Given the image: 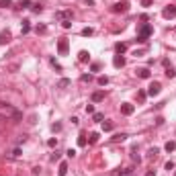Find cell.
Returning <instances> with one entry per match:
<instances>
[{
    "instance_id": "obj_22",
    "label": "cell",
    "mask_w": 176,
    "mask_h": 176,
    "mask_svg": "<svg viewBox=\"0 0 176 176\" xmlns=\"http://www.w3.org/2000/svg\"><path fill=\"white\" fill-rule=\"evenodd\" d=\"M158 154H160V150H158V147H152V150L147 152V158H156Z\"/></svg>"
},
{
    "instance_id": "obj_12",
    "label": "cell",
    "mask_w": 176,
    "mask_h": 176,
    "mask_svg": "<svg viewBox=\"0 0 176 176\" xmlns=\"http://www.w3.org/2000/svg\"><path fill=\"white\" fill-rule=\"evenodd\" d=\"M100 100H104V92L102 90H96L92 94V102H100Z\"/></svg>"
},
{
    "instance_id": "obj_4",
    "label": "cell",
    "mask_w": 176,
    "mask_h": 176,
    "mask_svg": "<svg viewBox=\"0 0 176 176\" xmlns=\"http://www.w3.org/2000/svg\"><path fill=\"white\" fill-rule=\"evenodd\" d=\"M162 16H164V19H174L176 16V6L174 4H168V6L162 10Z\"/></svg>"
},
{
    "instance_id": "obj_26",
    "label": "cell",
    "mask_w": 176,
    "mask_h": 176,
    "mask_svg": "<svg viewBox=\"0 0 176 176\" xmlns=\"http://www.w3.org/2000/svg\"><path fill=\"white\" fill-rule=\"evenodd\" d=\"M111 129H113V123L111 121H107V123L102 121V131H111Z\"/></svg>"
},
{
    "instance_id": "obj_1",
    "label": "cell",
    "mask_w": 176,
    "mask_h": 176,
    "mask_svg": "<svg viewBox=\"0 0 176 176\" xmlns=\"http://www.w3.org/2000/svg\"><path fill=\"white\" fill-rule=\"evenodd\" d=\"M0 117L2 119H12V121H21L23 119V115H21V111H16L12 104H8V102H2L0 100Z\"/></svg>"
},
{
    "instance_id": "obj_37",
    "label": "cell",
    "mask_w": 176,
    "mask_h": 176,
    "mask_svg": "<svg viewBox=\"0 0 176 176\" xmlns=\"http://www.w3.org/2000/svg\"><path fill=\"white\" fill-rule=\"evenodd\" d=\"M86 113H88V115H92V113H94V107H92V104H86Z\"/></svg>"
},
{
    "instance_id": "obj_10",
    "label": "cell",
    "mask_w": 176,
    "mask_h": 176,
    "mask_svg": "<svg viewBox=\"0 0 176 176\" xmlns=\"http://www.w3.org/2000/svg\"><path fill=\"white\" fill-rule=\"evenodd\" d=\"M10 37H12V35H10V31H8V29H6V31H0V45L8 43V41H10Z\"/></svg>"
},
{
    "instance_id": "obj_47",
    "label": "cell",
    "mask_w": 176,
    "mask_h": 176,
    "mask_svg": "<svg viewBox=\"0 0 176 176\" xmlns=\"http://www.w3.org/2000/svg\"><path fill=\"white\" fill-rule=\"evenodd\" d=\"M2 121H4V119H2V117H0V123H2Z\"/></svg>"
},
{
    "instance_id": "obj_5",
    "label": "cell",
    "mask_w": 176,
    "mask_h": 176,
    "mask_svg": "<svg viewBox=\"0 0 176 176\" xmlns=\"http://www.w3.org/2000/svg\"><path fill=\"white\" fill-rule=\"evenodd\" d=\"M152 33H154V27H152V25H143V27L139 29V35H137V37H141V39H147Z\"/></svg>"
},
{
    "instance_id": "obj_33",
    "label": "cell",
    "mask_w": 176,
    "mask_h": 176,
    "mask_svg": "<svg viewBox=\"0 0 176 176\" xmlns=\"http://www.w3.org/2000/svg\"><path fill=\"white\" fill-rule=\"evenodd\" d=\"M80 80H82V82H92V76H90V74H84Z\"/></svg>"
},
{
    "instance_id": "obj_27",
    "label": "cell",
    "mask_w": 176,
    "mask_h": 176,
    "mask_svg": "<svg viewBox=\"0 0 176 176\" xmlns=\"http://www.w3.org/2000/svg\"><path fill=\"white\" fill-rule=\"evenodd\" d=\"M98 137H100V135L94 131V133H90V139H88V141H90V143H96V141H98Z\"/></svg>"
},
{
    "instance_id": "obj_18",
    "label": "cell",
    "mask_w": 176,
    "mask_h": 176,
    "mask_svg": "<svg viewBox=\"0 0 176 176\" xmlns=\"http://www.w3.org/2000/svg\"><path fill=\"white\" fill-rule=\"evenodd\" d=\"M164 150H166L168 154H170V152H174V150H176V141H168V143L164 145Z\"/></svg>"
},
{
    "instance_id": "obj_44",
    "label": "cell",
    "mask_w": 176,
    "mask_h": 176,
    "mask_svg": "<svg viewBox=\"0 0 176 176\" xmlns=\"http://www.w3.org/2000/svg\"><path fill=\"white\" fill-rule=\"evenodd\" d=\"M152 2H154V0H141V4H143V6H152Z\"/></svg>"
},
{
    "instance_id": "obj_3",
    "label": "cell",
    "mask_w": 176,
    "mask_h": 176,
    "mask_svg": "<svg viewBox=\"0 0 176 176\" xmlns=\"http://www.w3.org/2000/svg\"><path fill=\"white\" fill-rule=\"evenodd\" d=\"M160 92H162V84L160 82H152L150 88H147V96H158Z\"/></svg>"
},
{
    "instance_id": "obj_34",
    "label": "cell",
    "mask_w": 176,
    "mask_h": 176,
    "mask_svg": "<svg viewBox=\"0 0 176 176\" xmlns=\"http://www.w3.org/2000/svg\"><path fill=\"white\" fill-rule=\"evenodd\" d=\"M41 10H43L41 4H33V12H41Z\"/></svg>"
},
{
    "instance_id": "obj_19",
    "label": "cell",
    "mask_w": 176,
    "mask_h": 176,
    "mask_svg": "<svg viewBox=\"0 0 176 176\" xmlns=\"http://www.w3.org/2000/svg\"><path fill=\"white\" fill-rule=\"evenodd\" d=\"M70 84H72V82H70L68 78H62V80L57 82V88H68V86H70Z\"/></svg>"
},
{
    "instance_id": "obj_48",
    "label": "cell",
    "mask_w": 176,
    "mask_h": 176,
    "mask_svg": "<svg viewBox=\"0 0 176 176\" xmlns=\"http://www.w3.org/2000/svg\"><path fill=\"white\" fill-rule=\"evenodd\" d=\"M174 176H176V172H174Z\"/></svg>"
},
{
    "instance_id": "obj_35",
    "label": "cell",
    "mask_w": 176,
    "mask_h": 176,
    "mask_svg": "<svg viewBox=\"0 0 176 176\" xmlns=\"http://www.w3.org/2000/svg\"><path fill=\"white\" fill-rule=\"evenodd\" d=\"M19 156H21V147H14L12 150V158H19Z\"/></svg>"
},
{
    "instance_id": "obj_38",
    "label": "cell",
    "mask_w": 176,
    "mask_h": 176,
    "mask_svg": "<svg viewBox=\"0 0 176 176\" xmlns=\"http://www.w3.org/2000/svg\"><path fill=\"white\" fill-rule=\"evenodd\" d=\"M62 25H64V29H70V27H72V21H64Z\"/></svg>"
},
{
    "instance_id": "obj_7",
    "label": "cell",
    "mask_w": 176,
    "mask_h": 176,
    "mask_svg": "<svg viewBox=\"0 0 176 176\" xmlns=\"http://www.w3.org/2000/svg\"><path fill=\"white\" fill-rule=\"evenodd\" d=\"M57 51H59V55H68V39L57 41Z\"/></svg>"
},
{
    "instance_id": "obj_30",
    "label": "cell",
    "mask_w": 176,
    "mask_h": 176,
    "mask_svg": "<svg viewBox=\"0 0 176 176\" xmlns=\"http://www.w3.org/2000/svg\"><path fill=\"white\" fill-rule=\"evenodd\" d=\"M125 174H127V170H121V168H119V170H115L111 176H125Z\"/></svg>"
},
{
    "instance_id": "obj_15",
    "label": "cell",
    "mask_w": 176,
    "mask_h": 176,
    "mask_svg": "<svg viewBox=\"0 0 176 176\" xmlns=\"http://www.w3.org/2000/svg\"><path fill=\"white\" fill-rule=\"evenodd\" d=\"M125 139H127L125 133H115V135L111 137V141H125Z\"/></svg>"
},
{
    "instance_id": "obj_39",
    "label": "cell",
    "mask_w": 176,
    "mask_h": 176,
    "mask_svg": "<svg viewBox=\"0 0 176 176\" xmlns=\"http://www.w3.org/2000/svg\"><path fill=\"white\" fill-rule=\"evenodd\" d=\"M51 129H53V131H59V129H62V125H59V123H53V125H51Z\"/></svg>"
},
{
    "instance_id": "obj_8",
    "label": "cell",
    "mask_w": 176,
    "mask_h": 176,
    "mask_svg": "<svg viewBox=\"0 0 176 176\" xmlns=\"http://www.w3.org/2000/svg\"><path fill=\"white\" fill-rule=\"evenodd\" d=\"M135 74H137V78H143V80H147V78L152 76L150 68H137V70H135Z\"/></svg>"
},
{
    "instance_id": "obj_11",
    "label": "cell",
    "mask_w": 176,
    "mask_h": 176,
    "mask_svg": "<svg viewBox=\"0 0 176 176\" xmlns=\"http://www.w3.org/2000/svg\"><path fill=\"white\" fill-rule=\"evenodd\" d=\"M113 66H115V68H123V66H125V57H123V55H115V57H113Z\"/></svg>"
},
{
    "instance_id": "obj_6",
    "label": "cell",
    "mask_w": 176,
    "mask_h": 176,
    "mask_svg": "<svg viewBox=\"0 0 176 176\" xmlns=\"http://www.w3.org/2000/svg\"><path fill=\"white\" fill-rule=\"evenodd\" d=\"M55 19L57 21H72V10H59V12H55Z\"/></svg>"
},
{
    "instance_id": "obj_9",
    "label": "cell",
    "mask_w": 176,
    "mask_h": 176,
    "mask_svg": "<svg viewBox=\"0 0 176 176\" xmlns=\"http://www.w3.org/2000/svg\"><path fill=\"white\" fill-rule=\"evenodd\" d=\"M133 111H135V107H133L131 102H123V104H121V113H123V115L129 117V115H133Z\"/></svg>"
},
{
    "instance_id": "obj_36",
    "label": "cell",
    "mask_w": 176,
    "mask_h": 176,
    "mask_svg": "<svg viewBox=\"0 0 176 176\" xmlns=\"http://www.w3.org/2000/svg\"><path fill=\"white\" fill-rule=\"evenodd\" d=\"M45 31H47L45 25H37V33H45Z\"/></svg>"
},
{
    "instance_id": "obj_46",
    "label": "cell",
    "mask_w": 176,
    "mask_h": 176,
    "mask_svg": "<svg viewBox=\"0 0 176 176\" xmlns=\"http://www.w3.org/2000/svg\"><path fill=\"white\" fill-rule=\"evenodd\" d=\"M145 176H156V170H147V172H145Z\"/></svg>"
},
{
    "instance_id": "obj_20",
    "label": "cell",
    "mask_w": 176,
    "mask_h": 176,
    "mask_svg": "<svg viewBox=\"0 0 176 176\" xmlns=\"http://www.w3.org/2000/svg\"><path fill=\"white\" fill-rule=\"evenodd\" d=\"M96 82H98V86H107V84H109V78H107V76H100Z\"/></svg>"
},
{
    "instance_id": "obj_21",
    "label": "cell",
    "mask_w": 176,
    "mask_h": 176,
    "mask_svg": "<svg viewBox=\"0 0 176 176\" xmlns=\"http://www.w3.org/2000/svg\"><path fill=\"white\" fill-rule=\"evenodd\" d=\"M78 145H80V147L86 145V135H84V133H80V137H78Z\"/></svg>"
},
{
    "instance_id": "obj_43",
    "label": "cell",
    "mask_w": 176,
    "mask_h": 176,
    "mask_svg": "<svg viewBox=\"0 0 176 176\" xmlns=\"http://www.w3.org/2000/svg\"><path fill=\"white\" fill-rule=\"evenodd\" d=\"M90 70H92V72H98V70H100V66H98V64H92V68H90Z\"/></svg>"
},
{
    "instance_id": "obj_40",
    "label": "cell",
    "mask_w": 176,
    "mask_h": 176,
    "mask_svg": "<svg viewBox=\"0 0 176 176\" xmlns=\"http://www.w3.org/2000/svg\"><path fill=\"white\" fill-rule=\"evenodd\" d=\"M66 154H68V158H74V156H76V150H68Z\"/></svg>"
},
{
    "instance_id": "obj_25",
    "label": "cell",
    "mask_w": 176,
    "mask_h": 176,
    "mask_svg": "<svg viewBox=\"0 0 176 176\" xmlns=\"http://www.w3.org/2000/svg\"><path fill=\"white\" fill-rule=\"evenodd\" d=\"M145 96H147V92H143V90H139V92H137V100H139V102H143V100H145Z\"/></svg>"
},
{
    "instance_id": "obj_23",
    "label": "cell",
    "mask_w": 176,
    "mask_h": 176,
    "mask_svg": "<svg viewBox=\"0 0 176 176\" xmlns=\"http://www.w3.org/2000/svg\"><path fill=\"white\" fill-rule=\"evenodd\" d=\"M82 35H84V37H90V35H94V29H90V27L82 29Z\"/></svg>"
},
{
    "instance_id": "obj_17",
    "label": "cell",
    "mask_w": 176,
    "mask_h": 176,
    "mask_svg": "<svg viewBox=\"0 0 176 176\" xmlns=\"http://www.w3.org/2000/svg\"><path fill=\"white\" fill-rule=\"evenodd\" d=\"M78 59H80V62H88V59H90V53H88V51H84V49H82V51L78 53Z\"/></svg>"
},
{
    "instance_id": "obj_28",
    "label": "cell",
    "mask_w": 176,
    "mask_h": 176,
    "mask_svg": "<svg viewBox=\"0 0 176 176\" xmlns=\"http://www.w3.org/2000/svg\"><path fill=\"white\" fill-rule=\"evenodd\" d=\"M29 29H31V27H29V21H25V25H23L21 33H23V35H27V33H29Z\"/></svg>"
},
{
    "instance_id": "obj_16",
    "label": "cell",
    "mask_w": 176,
    "mask_h": 176,
    "mask_svg": "<svg viewBox=\"0 0 176 176\" xmlns=\"http://www.w3.org/2000/svg\"><path fill=\"white\" fill-rule=\"evenodd\" d=\"M164 74H166V78H174V76H176V70L172 68V66H166V72H164Z\"/></svg>"
},
{
    "instance_id": "obj_32",
    "label": "cell",
    "mask_w": 176,
    "mask_h": 176,
    "mask_svg": "<svg viewBox=\"0 0 176 176\" xmlns=\"http://www.w3.org/2000/svg\"><path fill=\"white\" fill-rule=\"evenodd\" d=\"M12 4V0H0V6L2 8H6V6H10Z\"/></svg>"
},
{
    "instance_id": "obj_13",
    "label": "cell",
    "mask_w": 176,
    "mask_h": 176,
    "mask_svg": "<svg viewBox=\"0 0 176 176\" xmlns=\"http://www.w3.org/2000/svg\"><path fill=\"white\" fill-rule=\"evenodd\" d=\"M59 176H66L68 174V162H59V170H57Z\"/></svg>"
},
{
    "instance_id": "obj_2",
    "label": "cell",
    "mask_w": 176,
    "mask_h": 176,
    "mask_svg": "<svg viewBox=\"0 0 176 176\" xmlns=\"http://www.w3.org/2000/svg\"><path fill=\"white\" fill-rule=\"evenodd\" d=\"M129 6H131V4H129L127 0H121V2L113 4V6H111V10H113V12H127V10H129Z\"/></svg>"
},
{
    "instance_id": "obj_31",
    "label": "cell",
    "mask_w": 176,
    "mask_h": 176,
    "mask_svg": "<svg viewBox=\"0 0 176 176\" xmlns=\"http://www.w3.org/2000/svg\"><path fill=\"white\" fill-rule=\"evenodd\" d=\"M47 145H49V147H55V145H57V139H55V137H51V139L47 141Z\"/></svg>"
},
{
    "instance_id": "obj_41",
    "label": "cell",
    "mask_w": 176,
    "mask_h": 176,
    "mask_svg": "<svg viewBox=\"0 0 176 176\" xmlns=\"http://www.w3.org/2000/svg\"><path fill=\"white\" fill-rule=\"evenodd\" d=\"M166 170H174V162H166Z\"/></svg>"
},
{
    "instance_id": "obj_24",
    "label": "cell",
    "mask_w": 176,
    "mask_h": 176,
    "mask_svg": "<svg viewBox=\"0 0 176 176\" xmlns=\"http://www.w3.org/2000/svg\"><path fill=\"white\" fill-rule=\"evenodd\" d=\"M29 6H31V2H29V0H21L16 8H29Z\"/></svg>"
},
{
    "instance_id": "obj_42",
    "label": "cell",
    "mask_w": 176,
    "mask_h": 176,
    "mask_svg": "<svg viewBox=\"0 0 176 176\" xmlns=\"http://www.w3.org/2000/svg\"><path fill=\"white\" fill-rule=\"evenodd\" d=\"M133 55H135V57H141V55H143V49H139V51H133Z\"/></svg>"
},
{
    "instance_id": "obj_45",
    "label": "cell",
    "mask_w": 176,
    "mask_h": 176,
    "mask_svg": "<svg viewBox=\"0 0 176 176\" xmlns=\"http://www.w3.org/2000/svg\"><path fill=\"white\" fill-rule=\"evenodd\" d=\"M33 174H35V176L41 174V168H39V166H35V168H33Z\"/></svg>"
},
{
    "instance_id": "obj_14",
    "label": "cell",
    "mask_w": 176,
    "mask_h": 176,
    "mask_svg": "<svg viewBox=\"0 0 176 176\" xmlns=\"http://www.w3.org/2000/svg\"><path fill=\"white\" fill-rule=\"evenodd\" d=\"M125 49H127V45H125V43H115V51H117V55L125 53Z\"/></svg>"
},
{
    "instance_id": "obj_29",
    "label": "cell",
    "mask_w": 176,
    "mask_h": 176,
    "mask_svg": "<svg viewBox=\"0 0 176 176\" xmlns=\"http://www.w3.org/2000/svg\"><path fill=\"white\" fill-rule=\"evenodd\" d=\"M92 119H94V121H102L104 115H102V113H92Z\"/></svg>"
}]
</instances>
